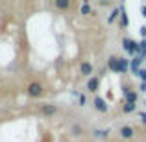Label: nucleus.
<instances>
[{
	"label": "nucleus",
	"instance_id": "obj_18",
	"mask_svg": "<svg viewBox=\"0 0 146 142\" xmlns=\"http://www.w3.org/2000/svg\"><path fill=\"white\" fill-rule=\"evenodd\" d=\"M118 13H120V9H118V7H117V9H113V13L109 15V18H107V22H109V24H111V22H113L115 18L118 17Z\"/></svg>",
	"mask_w": 146,
	"mask_h": 142
},
{
	"label": "nucleus",
	"instance_id": "obj_21",
	"mask_svg": "<svg viewBox=\"0 0 146 142\" xmlns=\"http://www.w3.org/2000/svg\"><path fill=\"white\" fill-rule=\"evenodd\" d=\"M139 118L143 120V124H146V113H139Z\"/></svg>",
	"mask_w": 146,
	"mask_h": 142
},
{
	"label": "nucleus",
	"instance_id": "obj_11",
	"mask_svg": "<svg viewBox=\"0 0 146 142\" xmlns=\"http://www.w3.org/2000/svg\"><path fill=\"white\" fill-rule=\"evenodd\" d=\"M80 13L82 15H93V6L89 2H83L82 7H80Z\"/></svg>",
	"mask_w": 146,
	"mask_h": 142
},
{
	"label": "nucleus",
	"instance_id": "obj_6",
	"mask_svg": "<svg viewBox=\"0 0 146 142\" xmlns=\"http://www.w3.org/2000/svg\"><path fill=\"white\" fill-rule=\"evenodd\" d=\"M118 135H120V139L129 140V139H133V137H135V129H133L131 125H122L120 131H118Z\"/></svg>",
	"mask_w": 146,
	"mask_h": 142
},
{
	"label": "nucleus",
	"instance_id": "obj_15",
	"mask_svg": "<svg viewBox=\"0 0 146 142\" xmlns=\"http://www.w3.org/2000/svg\"><path fill=\"white\" fill-rule=\"evenodd\" d=\"M56 7L57 9H68V7H70V2H68V0H56Z\"/></svg>",
	"mask_w": 146,
	"mask_h": 142
},
{
	"label": "nucleus",
	"instance_id": "obj_16",
	"mask_svg": "<svg viewBox=\"0 0 146 142\" xmlns=\"http://www.w3.org/2000/svg\"><path fill=\"white\" fill-rule=\"evenodd\" d=\"M128 70H129V63H128V59L120 57V74H126Z\"/></svg>",
	"mask_w": 146,
	"mask_h": 142
},
{
	"label": "nucleus",
	"instance_id": "obj_17",
	"mask_svg": "<svg viewBox=\"0 0 146 142\" xmlns=\"http://www.w3.org/2000/svg\"><path fill=\"white\" fill-rule=\"evenodd\" d=\"M135 107H137V103H124L122 111H124V113L128 114V113H133V111H135Z\"/></svg>",
	"mask_w": 146,
	"mask_h": 142
},
{
	"label": "nucleus",
	"instance_id": "obj_10",
	"mask_svg": "<svg viewBox=\"0 0 146 142\" xmlns=\"http://www.w3.org/2000/svg\"><path fill=\"white\" fill-rule=\"evenodd\" d=\"M137 100H139L137 90H129L128 94H124V103H137Z\"/></svg>",
	"mask_w": 146,
	"mask_h": 142
},
{
	"label": "nucleus",
	"instance_id": "obj_3",
	"mask_svg": "<svg viewBox=\"0 0 146 142\" xmlns=\"http://www.w3.org/2000/svg\"><path fill=\"white\" fill-rule=\"evenodd\" d=\"M57 113H59V107H57L56 103H43V105H41V114L46 116V118L56 116Z\"/></svg>",
	"mask_w": 146,
	"mask_h": 142
},
{
	"label": "nucleus",
	"instance_id": "obj_1",
	"mask_svg": "<svg viewBox=\"0 0 146 142\" xmlns=\"http://www.w3.org/2000/svg\"><path fill=\"white\" fill-rule=\"evenodd\" d=\"M26 92H28L30 98H41L44 94V85L41 81H32L26 87Z\"/></svg>",
	"mask_w": 146,
	"mask_h": 142
},
{
	"label": "nucleus",
	"instance_id": "obj_7",
	"mask_svg": "<svg viewBox=\"0 0 146 142\" xmlns=\"http://www.w3.org/2000/svg\"><path fill=\"white\" fill-rule=\"evenodd\" d=\"M93 105H94L96 111H100V113H107V109H109V107H107V102L102 98V96H96V98L93 100Z\"/></svg>",
	"mask_w": 146,
	"mask_h": 142
},
{
	"label": "nucleus",
	"instance_id": "obj_13",
	"mask_svg": "<svg viewBox=\"0 0 146 142\" xmlns=\"http://www.w3.org/2000/svg\"><path fill=\"white\" fill-rule=\"evenodd\" d=\"M93 135L96 137V139H107V137H109V131H107V129H94Z\"/></svg>",
	"mask_w": 146,
	"mask_h": 142
},
{
	"label": "nucleus",
	"instance_id": "obj_14",
	"mask_svg": "<svg viewBox=\"0 0 146 142\" xmlns=\"http://www.w3.org/2000/svg\"><path fill=\"white\" fill-rule=\"evenodd\" d=\"M70 133H72V135H76V137H82V135H83V127H82L80 124H74V125L70 127Z\"/></svg>",
	"mask_w": 146,
	"mask_h": 142
},
{
	"label": "nucleus",
	"instance_id": "obj_22",
	"mask_svg": "<svg viewBox=\"0 0 146 142\" xmlns=\"http://www.w3.org/2000/svg\"><path fill=\"white\" fill-rule=\"evenodd\" d=\"M141 35H143L144 39H146V26H143V28H141Z\"/></svg>",
	"mask_w": 146,
	"mask_h": 142
},
{
	"label": "nucleus",
	"instance_id": "obj_4",
	"mask_svg": "<svg viewBox=\"0 0 146 142\" xmlns=\"http://www.w3.org/2000/svg\"><path fill=\"white\" fill-rule=\"evenodd\" d=\"M80 74L85 76V78H93V74H94L93 63H89V61H83V63L80 65Z\"/></svg>",
	"mask_w": 146,
	"mask_h": 142
},
{
	"label": "nucleus",
	"instance_id": "obj_8",
	"mask_svg": "<svg viewBox=\"0 0 146 142\" xmlns=\"http://www.w3.org/2000/svg\"><path fill=\"white\" fill-rule=\"evenodd\" d=\"M141 63H143V57H139V55H135L131 59V63H129V70L133 72V74H139V70H141Z\"/></svg>",
	"mask_w": 146,
	"mask_h": 142
},
{
	"label": "nucleus",
	"instance_id": "obj_24",
	"mask_svg": "<svg viewBox=\"0 0 146 142\" xmlns=\"http://www.w3.org/2000/svg\"><path fill=\"white\" fill-rule=\"evenodd\" d=\"M141 46H143V48H144V50H146V39H144V41H143V43H141Z\"/></svg>",
	"mask_w": 146,
	"mask_h": 142
},
{
	"label": "nucleus",
	"instance_id": "obj_12",
	"mask_svg": "<svg viewBox=\"0 0 146 142\" xmlns=\"http://www.w3.org/2000/svg\"><path fill=\"white\" fill-rule=\"evenodd\" d=\"M120 22H122V26H128L129 24V20H128V13H126V7H124V4L120 6Z\"/></svg>",
	"mask_w": 146,
	"mask_h": 142
},
{
	"label": "nucleus",
	"instance_id": "obj_2",
	"mask_svg": "<svg viewBox=\"0 0 146 142\" xmlns=\"http://www.w3.org/2000/svg\"><path fill=\"white\" fill-rule=\"evenodd\" d=\"M122 46H124V50L129 53V55H139V52H141V44L139 43H135V41H131V39H128V37H124L122 39Z\"/></svg>",
	"mask_w": 146,
	"mask_h": 142
},
{
	"label": "nucleus",
	"instance_id": "obj_20",
	"mask_svg": "<svg viewBox=\"0 0 146 142\" xmlns=\"http://www.w3.org/2000/svg\"><path fill=\"white\" fill-rule=\"evenodd\" d=\"M137 76H139V78L143 79V81H146V68H141V70H139V74H137Z\"/></svg>",
	"mask_w": 146,
	"mask_h": 142
},
{
	"label": "nucleus",
	"instance_id": "obj_5",
	"mask_svg": "<svg viewBox=\"0 0 146 142\" xmlns=\"http://www.w3.org/2000/svg\"><path fill=\"white\" fill-rule=\"evenodd\" d=\"M107 68L115 74H120V57L117 55H111L109 57V63H107Z\"/></svg>",
	"mask_w": 146,
	"mask_h": 142
},
{
	"label": "nucleus",
	"instance_id": "obj_23",
	"mask_svg": "<svg viewBox=\"0 0 146 142\" xmlns=\"http://www.w3.org/2000/svg\"><path fill=\"white\" fill-rule=\"evenodd\" d=\"M141 90H143V92H146V81L141 83Z\"/></svg>",
	"mask_w": 146,
	"mask_h": 142
},
{
	"label": "nucleus",
	"instance_id": "obj_9",
	"mask_svg": "<svg viewBox=\"0 0 146 142\" xmlns=\"http://www.w3.org/2000/svg\"><path fill=\"white\" fill-rule=\"evenodd\" d=\"M87 89H89L91 92H96V90L100 89V78H98V76L89 78V81H87Z\"/></svg>",
	"mask_w": 146,
	"mask_h": 142
},
{
	"label": "nucleus",
	"instance_id": "obj_25",
	"mask_svg": "<svg viewBox=\"0 0 146 142\" xmlns=\"http://www.w3.org/2000/svg\"><path fill=\"white\" fill-rule=\"evenodd\" d=\"M143 15L146 17V6H143Z\"/></svg>",
	"mask_w": 146,
	"mask_h": 142
},
{
	"label": "nucleus",
	"instance_id": "obj_19",
	"mask_svg": "<svg viewBox=\"0 0 146 142\" xmlns=\"http://www.w3.org/2000/svg\"><path fill=\"white\" fill-rule=\"evenodd\" d=\"M78 98H80V103H78V105H80V107H83V105H87V98H85V96H83V94H80V96H78Z\"/></svg>",
	"mask_w": 146,
	"mask_h": 142
}]
</instances>
